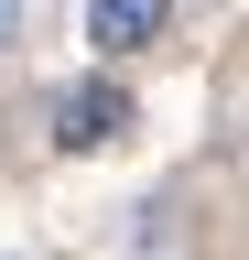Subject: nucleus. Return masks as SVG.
<instances>
[{
  "label": "nucleus",
  "mask_w": 249,
  "mask_h": 260,
  "mask_svg": "<svg viewBox=\"0 0 249 260\" xmlns=\"http://www.w3.org/2000/svg\"><path fill=\"white\" fill-rule=\"evenodd\" d=\"M11 22H22V11H11V0H0V44H11Z\"/></svg>",
  "instance_id": "nucleus-3"
},
{
  "label": "nucleus",
  "mask_w": 249,
  "mask_h": 260,
  "mask_svg": "<svg viewBox=\"0 0 249 260\" xmlns=\"http://www.w3.org/2000/svg\"><path fill=\"white\" fill-rule=\"evenodd\" d=\"M163 22H173V0H87V44H98V54H130V44H152Z\"/></svg>",
  "instance_id": "nucleus-2"
},
{
  "label": "nucleus",
  "mask_w": 249,
  "mask_h": 260,
  "mask_svg": "<svg viewBox=\"0 0 249 260\" xmlns=\"http://www.w3.org/2000/svg\"><path fill=\"white\" fill-rule=\"evenodd\" d=\"M109 130H130V109H119V87H109V76H87V87L54 98V141H65V152H98Z\"/></svg>",
  "instance_id": "nucleus-1"
}]
</instances>
